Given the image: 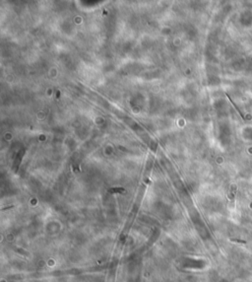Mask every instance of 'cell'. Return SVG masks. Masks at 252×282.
<instances>
[{
    "label": "cell",
    "mask_w": 252,
    "mask_h": 282,
    "mask_svg": "<svg viewBox=\"0 0 252 282\" xmlns=\"http://www.w3.org/2000/svg\"><path fill=\"white\" fill-rule=\"evenodd\" d=\"M108 193H125V188H110V190H108Z\"/></svg>",
    "instance_id": "2"
},
{
    "label": "cell",
    "mask_w": 252,
    "mask_h": 282,
    "mask_svg": "<svg viewBox=\"0 0 252 282\" xmlns=\"http://www.w3.org/2000/svg\"><path fill=\"white\" fill-rule=\"evenodd\" d=\"M231 242H233V243H237V244H246L247 242L245 240H240V239H236V238H231L229 239Z\"/></svg>",
    "instance_id": "3"
},
{
    "label": "cell",
    "mask_w": 252,
    "mask_h": 282,
    "mask_svg": "<svg viewBox=\"0 0 252 282\" xmlns=\"http://www.w3.org/2000/svg\"><path fill=\"white\" fill-rule=\"evenodd\" d=\"M226 97H228V99H229V102H231V105H232V106H233V107H234V109H236V111H237V112H238V114L240 115V117H241V118H242V120H245V117H244V115H243V114H242V112H241V111H240V110H239V108H238V107H237V106H236V103H234V102H233V101H232V99H231V97H229V94H226Z\"/></svg>",
    "instance_id": "1"
}]
</instances>
